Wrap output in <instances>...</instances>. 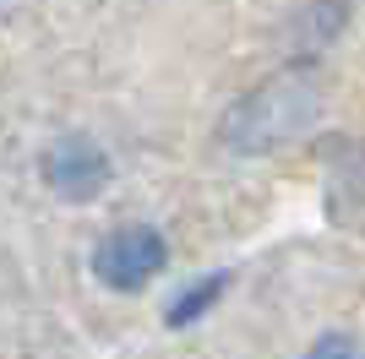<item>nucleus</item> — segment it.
I'll return each instance as SVG.
<instances>
[{
    "mask_svg": "<svg viewBox=\"0 0 365 359\" xmlns=\"http://www.w3.org/2000/svg\"><path fill=\"white\" fill-rule=\"evenodd\" d=\"M169 267V239L153 224H120L93 245V278L115 294H137Z\"/></svg>",
    "mask_w": 365,
    "mask_h": 359,
    "instance_id": "2",
    "label": "nucleus"
},
{
    "mask_svg": "<svg viewBox=\"0 0 365 359\" xmlns=\"http://www.w3.org/2000/svg\"><path fill=\"white\" fill-rule=\"evenodd\" d=\"M44 180H49V191L66 196V202H93L109 185V158L93 136H61L44 152Z\"/></svg>",
    "mask_w": 365,
    "mask_h": 359,
    "instance_id": "3",
    "label": "nucleus"
},
{
    "mask_svg": "<svg viewBox=\"0 0 365 359\" xmlns=\"http://www.w3.org/2000/svg\"><path fill=\"white\" fill-rule=\"evenodd\" d=\"M317 115V82L305 76H278L267 88H257L235 115H229V142L240 152H262L289 142L294 131H305V120Z\"/></svg>",
    "mask_w": 365,
    "mask_h": 359,
    "instance_id": "1",
    "label": "nucleus"
},
{
    "mask_svg": "<svg viewBox=\"0 0 365 359\" xmlns=\"http://www.w3.org/2000/svg\"><path fill=\"white\" fill-rule=\"evenodd\" d=\"M224 288H229V272H207V278H197V283H191V288H185V294L164 311V321H169V327H191V321H202V316L224 299Z\"/></svg>",
    "mask_w": 365,
    "mask_h": 359,
    "instance_id": "4",
    "label": "nucleus"
},
{
    "mask_svg": "<svg viewBox=\"0 0 365 359\" xmlns=\"http://www.w3.org/2000/svg\"><path fill=\"white\" fill-rule=\"evenodd\" d=\"M305 359H365V348L354 343L349 332H327V338H317L305 348Z\"/></svg>",
    "mask_w": 365,
    "mask_h": 359,
    "instance_id": "5",
    "label": "nucleus"
}]
</instances>
